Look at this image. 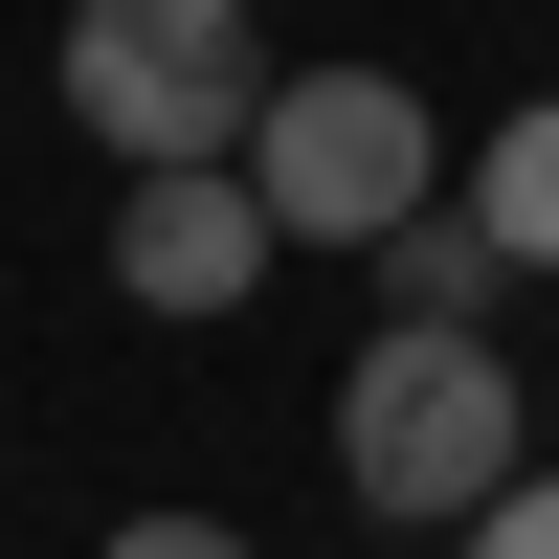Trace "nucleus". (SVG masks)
I'll list each match as a JSON object with an SVG mask.
<instances>
[{"mask_svg":"<svg viewBox=\"0 0 559 559\" xmlns=\"http://www.w3.org/2000/svg\"><path fill=\"white\" fill-rule=\"evenodd\" d=\"M336 471H358V515L471 537L492 492L537 471V403H515V358H492L471 313H381V336H358V381H336Z\"/></svg>","mask_w":559,"mask_h":559,"instance_id":"obj_1","label":"nucleus"},{"mask_svg":"<svg viewBox=\"0 0 559 559\" xmlns=\"http://www.w3.org/2000/svg\"><path fill=\"white\" fill-rule=\"evenodd\" d=\"M224 179L269 202V247H403L448 202V134H426L403 68H269L247 134H224Z\"/></svg>","mask_w":559,"mask_h":559,"instance_id":"obj_2","label":"nucleus"},{"mask_svg":"<svg viewBox=\"0 0 559 559\" xmlns=\"http://www.w3.org/2000/svg\"><path fill=\"white\" fill-rule=\"evenodd\" d=\"M45 68H68V134H112V179H179V157L247 134L269 23H247V0H68Z\"/></svg>","mask_w":559,"mask_h":559,"instance_id":"obj_3","label":"nucleus"},{"mask_svg":"<svg viewBox=\"0 0 559 559\" xmlns=\"http://www.w3.org/2000/svg\"><path fill=\"white\" fill-rule=\"evenodd\" d=\"M269 269H292V247H269V202H247L224 157H179V179L112 202V292H134V313H247Z\"/></svg>","mask_w":559,"mask_h":559,"instance_id":"obj_4","label":"nucleus"},{"mask_svg":"<svg viewBox=\"0 0 559 559\" xmlns=\"http://www.w3.org/2000/svg\"><path fill=\"white\" fill-rule=\"evenodd\" d=\"M448 202L492 224V269H559V90H537V112H492V157L448 179Z\"/></svg>","mask_w":559,"mask_h":559,"instance_id":"obj_5","label":"nucleus"},{"mask_svg":"<svg viewBox=\"0 0 559 559\" xmlns=\"http://www.w3.org/2000/svg\"><path fill=\"white\" fill-rule=\"evenodd\" d=\"M381 269H403V313H471V292H492V224H471V202H426Z\"/></svg>","mask_w":559,"mask_h":559,"instance_id":"obj_6","label":"nucleus"},{"mask_svg":"<svg viewBox=\"0 0 559 559\" xmlns=\"http://www.w3.org/2000/svg\"><path fill=\"white\" fill-rule=\"evenodd\" d=\"M448 559H559V471H515V492H492V515L448 537Z\"/></svg>","mask_w":559,"mask_h":559,"instance_id":"obj_7","label":"nucleus"},{"mask_svg":"<svg viewBox=\"0 0 559 559\" xmlns=\"http://www.w3.org/2000/svg\"><path fill=\"white\" fill-rule=\"evenodd\" d=\"M90 559H247V537H224V515H112Z\"/></svg>","mask_w":559,"mask_h":559,"instance_id":"obj_8","label":"nucleus"}]
</instances>
